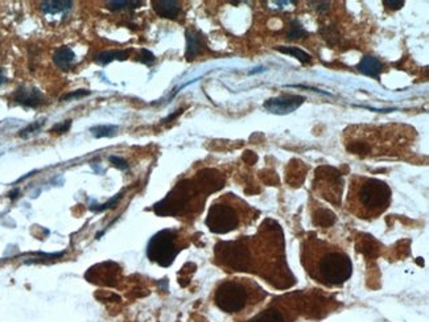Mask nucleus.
<instances>
[{"instance_id":"f3484780","label":"nucleus","mask_w":429,"mask_h":322,"mask_svg":"<svg viewBox=\"0 0 429 322\" xmlns=\"http://www.w3.org/2000/svg\"><path fill=\"white\" fill-rule=\"evenodd\" d=\"M118 131L116 126H111V124H103V126H95L90 130V132L93 133L94 137L101 139V137H108L115 135Z\"/></svg>"},{"instance_id":"39448f33","label":"nucleus","mask_w":429,"mask_h":322,"mask_svg":"<svg viewBox=\"0 0 429 322\" xmlns=\"http://www.w3.org/2000/svg\"><path fill=\"white\" fill-rule=\"evenodd\" d=\"M254 218V209L246 202L234 194H226L211 204L205 223L214 234H227L248 225Z\"/></svg>"},{"instance_id":"4468645a","label":"nucleus","mask_w":429,"mask_h":322,"mask_svg":"<svg viewBox=\"0 0 429 322\" xmlns=\"http://www.w3.org/2000/svg\"><path fill=\"white\" fill-rule=\"evenodd\" d=\"M71 6L73 2H68V0H52V2H43L40 4V8L47 15H57L60 12L69 11Z\"/></svg>"},{"instance_id":"423d86ee","label":"nucleus","mask_w":429,"mask_h":322,"mask_svg":"<svg viewBox=\"0 0 429 322\" xmlns=\"http://www.w3.org/2000/svg\"><path fill=\"white\" fill-rule=\"evenodd\" d=\"M184 246L179 230L167 229L154 234L147 246V256L161 267H169Z\"/></svg>"},{"instance_id":"393cba45","label":"nucleus","mask_w":429,"mask_h":322,"mask_svg":"<svg viewBox=\"0 0 429 322\" xmlns=\"http://www.w3.org/2000/svg\"><path fill=\"white\" fill-rule=\"evenodd\" d=\"M383 4L387 8H391V10H400L401 7L404 6V2H400V0H384Z\"/></svg>"},{"instance_id":"f03ea898","label":"nucleus","mask_w":429,"mask_h":322,"mask_svg":"<svg viewBox=\"0 0 429 322\" xmlns=\"http://www.w3.org/2000/svg\"><path fill=\"white\" fill-rule=\"evenodd\" d=\"M223 178L216 171H202L194 178L177 184L163 201L153 206L154 213L161 217H181L200 213L206 197L220 190Z\"/></svg>"},{"instance_id":"4be33fe9","label":"nucleus","mask_w":429,"mask_h":322,"mask_svg":"<svg viewBox=\"0 0 429 322\" xmlns=\"http://www.w3.org/2000/svg\"><path fill=\"white\" fill-rule=\"evenodd\" d=\"M91 94V91L90 90H75L73 91V93H69L66 94V95L62 96V100H73V99H78V98H84V96H87Z\"/></svg>"},{"instance_id":"6e6552de","label":"nucleus","mask_w":429,"mask_h":322,"mask_svg":"<svg viewBox=\"0 0 429 322\" xmlns=\"http://www.w3.org/2000/svg\"><path fill=\"white\" fill-rule=\"evenodd\" d=\"M305 98L301 95H281L278 98H271L264 102V109L268 110L272 114L284 115L295 111L303 105Z\"/></svg>"},{"instance_id":"6ab92c4d","label":"nucleus","mask_w":429,"mask_h":322,"mask_svg":"<svg viewBox=\"0 0 429 322\" xmlns=\"http://www.w3.org/2000/svg\"><path fill=\"white\" fill-rule=\"evenodd\" d=\"M43 124H44V120H40V122H34V123H32V124H29L28 127L27 128H24V130H22L20 131V133H19V136L20 137H28L29 135H31V133H33V132H37L38 130H40L41 127H43Z\"/></svg>"},{"instance_id":"1a4fd4ad","label":"nucleus","mask_w":429,"mask_h":322,"mask_svg":"<svg viewBox=\"0 0 429 322\" xmlns=\"http://www.w3.org/2000/svg\"><path fill=\"white\" fill-rule=\"evenodd\" d=\"M13 100L24 107H38L44 103V95L36 87L22 86L13 93Z\"/></svg>"},{"instance_id":"a878e982","label":"nucleus","mask_w":429,"mask_h":322,"mask_svg":"<svg viewBox=\"0 0 429 322\" xmlns=\"http://www.w3.org/2000/svg\"><path fill=\"white\" fill-rule=\"evenodd\" d=\"M312 4H316V10L318 11H325L327 10V7H329V3H326V2H317V3H312Z\"/></svg>"},{"instance_id":"2eb2a0df","label":"nucleus","mask_w":429,"mask_h":322,"mask_svg":"<svg viewBox=\"0 0 429 322\" xmlns=\"http://www.w3.org/2000/svg\"><path fill=\"white\" fill-rule=\"evenodd\" d=\"M127 57H128V53L123 52V50H114V52L108 50V52L98 53V54L94 57V61H95L98 65H107V64L115 61V59H118V61H124V59H127Z\"/></svg>"},{"instance_id":"7ed1b4c3","label":"nucleus","mask_w":429,"mask_h":322,"mask_svg":"<svg viewBox=\"0 0 429 322\" xmlns=\"http://www.w3.org/2000/svg\"><path fill=\"white\" fill-rule=\"evenodd\" d=\"M267 297L268 293L254 280L235 277L218 284L214 292V304L226 314L246 319L262 309Z\"/></svg>"},{"instance_id":"9d476101","label":"nucleus","mask_w":429,"mask_h":322,"mask_svg":"<svg viewBox=\"0 0 429 322\" xmlns=\"http://www.w3.org/2000/svg\"><path fill=\"white\" fill-rule=\"evenodd\" d=\"M152 4H153V10L156 11V13L165 19H176L181 10L179 2H174V0H156V2H152Z\"/></svg>"},{"instance_id":"c85d7f7f","label":"nucleus","mask_w":429,"mask_h":322,"mask_svg":"<svg viewBox=\"0 0 429 322\" xmlns=\"http://www.w3.org/2000/svg\"><path fill=\"white\" fill-rule=\"evenodd\" d=\"M4 80V75H3V71H2V69H0V85L3 84Z\"/></svg>"},{"instance_id":"9b49d317","label":"nucleus","mask_w":429,"mask_h":322,"mask_svg":"<svg viewBox=\"0 0 429 322\" xmlns=\"http://www.w3.org/2000/svg\"><path fill=\"white\" fill-rule=\"evenodd\" d=\"M53 62L61 70H70L75 64L74 52L68 47L60 48L53 54Z\"/></svg>"},{"instance_id":"f8f14e48","label":"nucleus","mask_w":429,"mask_h":322,"mask_svg":"<svg viewBox=\"0 0 429 322\" xmlns=\"http://www.w3.org/2000/svg\"><path fill=\"white\" fill-rule=\"evenodd\" d=\"M358 70L368 77H378L382 71V62L373 56H366L359 62Z\"/></svg>"},{"instance_id":"aec40b11","label":"nucleus","mask_w":429,"mask_h":322,"mask_svg":"<svg viewBox=\"0 0 429 322\" xmlns=\"http://www.w3.org/2000/svg\"><path fill=\"white\" fill-rule=\"evenodd\" d=\"M305 34H306V32L304 31V28L299 24V23L295 22L294 24H292V27H290V31H289V38H290V40H294V38L303 37V36H305Z\"/></svg>"},{"instance_id":"a211bd4d","label":"nucleus","mask_w":429,"mask_h":322,"mask_svg":"<svg viewBox=\"0 0 429 322\" xmlns=\"http://www.w3.org/2000/svg\"><path fill=\"white\" fill-rule=\"evenodd\" d=\"M142 4V2H122V0H114V2H107L106 7L110 11H121L127 10V8H136Z\"/></svg>"},{"instance_id":"f257e3e1","label":"nucleus","mask_w":429,"mask_h":322,"mask_svg":"<svg viewBox=\"0 0 429 322\" xmlns=\"http://www.w3.org/2000/svg\"><path fill=\"white\" fill-rule=\"evenodd\" d=\"M301 263L315 281L340 287L352 277V259L342 248L321 239L309 238L301 246Z\"/></svg>"},{"instance_id":"dca6fc26","label":"nucleus","mask_w":429,"mask_h":322,"mask_svg":"<svg viewBox=\"0 0 429 322\" xmlns=\"http://www.w3.org/2000/svg\"><path fill=\"white\" fill-rule=\"evenodd\" d=\"M276 49H278L279 52L284 53V54H289V56H292V57H296V58L299 59L300 62H303V64H306V62L310 61V56H309L306 52H304V50L300 49V48L278 47Z\"/></svg>"},{"instance_id":"ddd939ff","label":"nucleus","mask_w":429,"mask_h":322,"mask_svg":"<svg viewBox=\"0 0 429 322\" xmlns=\"http://www.w3.org/2000/svg\"><path fill=\"white\" fill-rule=\"evenodd\" d=\"M202 38L198 33L193 31L186 32V53L185 56L188 59H193L198 56L202 50Z\"/></svg>"},{"instance_id":"b1692460","label":"nucleus","mask_w":429,"mask_h":322,"mask_svg":"<svg viewBox=\"0 0 429 322\" xmlns=\"http://www.w3.org/2000/svg\"><path fill=\"white\" fill-rule=\"evenodd\" d=\"M110 161H111L114 167L119 168V169H122V171H126V169H128V164H127V161L123 160L122 157H118V156H111V157H110Z\"/></svg>"},{"instance_id":"bb28decb","label":"nucleus","mask_w":429,"mask_h":322,"mask_svg":"<svg viewBox=\"0 0 429 322\" xmlns=\"http://www.w3.org/2000/svg\"><path fill=\"white\" fill-rule=\"evenodd\" d=\"M181 112H182V110H179V111H177V112H174V114H172V115H170V116H168L167 119H164V122H170V120H172V119L177 118V116H179V115L181 114Z\"/></svg>"},{"instance_id":"0eeeda50","label":"nucleus","mask_w":429,"mask_h":322,"mask_svg":"<svg viewBox=\"0 0 429 322\" xmlns=\"http://www.w3.org/2000/svg\"><path fill=\"white\" fill-rule=\"evenodd\" d=\"M299 312L285 301H276L258 310L246 322H296Z\"/></svg>"},{"instance_id":"5701e85b","label":"nucleus","mask_w":429,"mask_h":322,"mask_svg":"<svg viewBox=\"0 0 429 322\" xmlns=\"http://www.w3.org/2000/svg\"><path fill=\"white\" fill-rule=\"evenodd\" d=\"M70 127H71V120L69 119V120H65V122H62V123L56 124V126H53V128L50 130V132L64 133V132H66V131H68Z\"/></svg>"},{"instance_id":"20e7f679","label":"nucleus","mask_w":429,"mask_h":322,"mask_svg":"<svg viewBox=\"0 0 429 322\" xmlns=\"http://www.w3.org/2000/svg\"><path fill=\"white\" fill-rule=\"evenodd\" d=\"M391 188L370 177H353L347 193V210L361 219H375L391 205Z\"/></svg>"},{"instance_id":"cd10ccee","label":"nucleus","mask_w":429,"mask_h":322,"mask_svg":"<svg viewBox=\"0 0 429 322\" xmlns=\"http://www.w3.org/2000/svg\"><path fill=\"white\" fill-rule=\"evenodd\" d=\"M16 194H19V190H17V189L13 190L12 193H10V197H11V198H12V199H13V198H16V197H17V195H16Z\"/></svg>"},{"instance_id":"412c9836","label":"nucleus","mask_w":429,"mask_h":322,"mask_svg":"<svg viewBox=\"0 0 429 322\" xmlns=\"http://www.w3.org/2000/svg\"><path fill=\"white\" fill-rule=\"evenodd\" d=\"M138 61L143 62V64H145V65H152V64L154 62V56L151 52H149V50L142 49L140 50V54L138 56Z\"/></svg>"}]
</instances>
